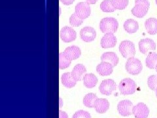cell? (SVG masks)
I'll list each match as a JSON object with an SVG mask.
<instances>
[{"instance_id": "cell-37", "label": "cell", "mask_w": 157, "mask_h": 118, "mask_svg": "<svg viewBox=\"0 0 157 118\" xmlns=\"http://www.w3.org/2000/svg\"><path fill=\"white\" fill-rule=\"evenodd\" d=\"M155 2H156V4L157 5V0H155Z\"/></svg>"}, {"instance_id": "cell-17", "label": "cell", "mask_w": 157, "mask_h": 118, "mask_svg": "<svg viewBox=\"0 0 157 118\" xmlns=\"http://www.w3.org/2000/svg\"><path fill=\"white\" fill-rule=\"evenodd\" d=\"M66 56L70 58L71 61L72 60H75V59L78 58L81 55V49L77 46H71L67 47L65 51H63Z\"/></svg>"}, {"instance_id": "cell-22", "label": "cell", "mask_w": 157, "mask_h": 118, "mask_svg": "<svg viewBox=\"0 0 157 118\" xmlns=\"http://www.w3.org/2000/svg\"><path fill=\"white\" fill-rule=\"evenodd\" d=\"M82 80L84 85L89 88L94 87L98 83V78L93 73H87L84 76Z\"/></svg>"}, {"instance_id": "cell-32", "label": "cell", "mask_w": 157, "mask_h": 118, "mask_svg": "<svg viewBox=\"0 0 157 118\" xmlns=\"http://www.w3.org/2000/svg\"><path fill=\"white\" fill-rule=\"evenodd\" d=\"M60 1L63 5H66V6H70V5L72 4L75 2V0H60Z\"/></svg>"}, {"instance_id": "cell-28", "label": "cell", "mask_w": 157, "mask_h": 118, "mask_svg": "<svg viewBox=\"0 0 157 118\" xmlns=\"http://www.w3.org/2000/svg\"><path fill=\"white\" fill-rule=\"evenodd\" d=\"M82 22L83 19L81 18L75 13L72 14L70 18V24L72 26H79L82 24Z\"/></svg>"}, {"instance_id": "cell-35", "label": "cell", "mask_w": 157, "mask_h": 118, "mask_svg": "<svg viewBox=\"0 0 157 118\" xmlns=\"http://www.w3.org/2000/svg\"><path fill=\"white\" fill-rule=\"evenodd\" d=\"M155 92H156V97H157V88H156V90H155Z\"/></svg>"}, {"instance_id": "cell-18", "label": "cell", "mask_w": 157, "mask_h": 118, "mask_svg": "<svg viewBox=\"0 0 157 118\" xmlns=\"http://www.w3.org/2000/svg\"><path fill=\"white\" fill-rule=\"evenodd\" d=\"M146 30L150 35H155L157 33V18H149L145 22Z\"/></svg>"}, {"instance_id": "cell-20", "label": "cell", "mask_w": 157, "mask_h": 118, "mask_svg": "<svg viewBox=\"0 0 157 118\" xmlns=\"http://www.w3.org/2000/svg\"><path fill=\"white\" fill-rule=\"evenodd\" d=\"M125 31L128 33H134L139 29V24L134 19H128L123 25Z\"/></svg>"}, {"instance_id": "cell-23", "label": "cell", "mask_w": 157, "mask_h": 118, "mask_svg": "<svg viewBox=\"0 0 157 118\" xmlns=\"http://www.w3.org/2000/svg\"><path fill=\"white\" fill-rule=\"evenodd\" d=\"M146 66L150 69H155L157 65V53L150 52L148 54L146 61Z\"/></svg>"}, {"instance_id": "cell-10", "label": "cell", "mask_w": 157, "mask_h": 118, "mask_svg": "<svg viewBox=\"0 0 157 118\" xmlns=\"http://www.w3.org/2000/svg\"><path fill=\"white\" fill-rule=\"evenodd\" d=\"M80 36L82 41L85 42H91L94 41L96 37V32L92 27H85L81 29Z\"/></svg>"}, {"instance_id": "cell-14", "label": "cell", "mask_w": 157, "mask_h": 118, "mask_svg": "<svg viewBox=\"0 0 157 118\" xmlns=\"http://www.w3.org/2000/svg\"><path fill=\"white\" fill-rule=\"evenodd\" d=\"M96 111L100 114H104L109 108V102L105 98H97L94 103Z\"/></svg>"}, {"instance_id": "cell-7", "label": "cell", "mask_w": 157, "mask_h": 118, "mask_svg": "<svg viewBox=\"0 0 157 118\" xmlns=\"http://www.w3.org/2000/svg\"><path fill=\"white\" fill-rule=\"evenodd\" d=\"M91 9L89 3L79 2L75 6V13L82 19H86L90 15Z\"/></svg>"}, {"instance_id": "cell-4", "label": "cell", "mask_w": 157, "mask_h": 118, "mask_svg": "<svg viewBox=\"0 0 157 118\" xmlns=\"http://www.w3.org/2000/svg\"><path fill=\"white\" fill-rule=\"evenodd\" d=\"M119 51L122 56L125 58L134 57L136 55L134 44L128 40L122 41L119 45Z\"/></svg>"}, {"instance_id": "cell-3", "label": "cell", "mask_w": 157, "mask_h": 118, "mask_svg": "<svg viewBox=\"0 0 157 118\" xmlns=\"http://www.w3.org/2000/svg\"><path fill=\"white\" fill-rule=\"evenodd\" d=\"M126 70L131 75H138L142 71L143 66L141 61L136 58L132 57L128 59L126 63Z\"/></svg>"}, {"instance_id": "cell-36", "label": "cell", "mask_w": 157, "mask_h": 118, "mask_svg": "<svg viewBox=\"0 0 157 118\" xmlns=\"http://www.w3.org/2000/svg\"><path fill=\"white\" fill-rule=\"evenodd\" d=\"M155 70H156V72H157V65H156V67H155Z\"/></svg>"}, {"instance_id": "cell-11", "label": "cell", "mask_w": 157, "mask_h": 118, "mask_svg": "<svg viewBox=\"0 0 157 118\" xmlns=\"http://www.w3.org/2000/svg\"><path fill=\"white\" fill-rule=\"evenodd\" d=\"M139 49L142 54H145L149 50H155L156 43L150 38L142 39L139 42Z\"/></svg>"}, {"instance_id": "cell-8", "label": "cell", "mask_w": 157, "mask_h": 118, "mask_svg": "<svg viewBox=\"0 0 157 118\" xmlns=\"http://www.w3.org/2000/svg\"><path fill=\"white\" fill-rule=\"evenodd\" d=\"M60 37L65 43H70L76 39L77 33L72 28L64 26L61 29L60 32Z\"/></svg>"}, {"instance_id": "cell-26", "label": "cell", "mask_w": 157, "mask_h": 118, "mask_svg": "<svg viewBox=\"0 0 157 118\" xmlns=\"http://www.w3.org/2000/svg\"><path fill=\"white\" fill-rule=\"evenodd\" d=\"M100 9L103 12L112 13L115 11V9L113 6L111 0H104L100 4Z\"/></svg>"}, {"instance_id": "cell-29", "label": "cell", "mask_w": 157, "mask_h": 118, "mask_svg": "<svg viewBox=\"0 0 157 118\" xmlns=\"http://www.w3.org/2000/svg\"><path fill=\"white\" fill-rule=\"evenodd\" d=\"M147 83H148V86L151 90L155 91L157 88V76L152 75L149 76Z\"/></svg>"}, {"instance_id": "cell-27", "label": "cell", "mask_w": 157, "mask_h": 118, "mask_svg": "<svg viewBox=\"0 0 157 118\" xmlns=\"http://www.w3.org/2000/svg\"><path fill=\"white\" fill-rule=\"evenodd\" d=\"M113 6L115 9L123 10L128 5V0H111Z\"/></svg>"}, {"instance_id": "cell-19", "label": "cell", "mask_w": 157, "mask_h": 118, "mask_svg": "<svg viewBox=\"0 0 157 118\" xmlns=\"http://www.w3.org/2000/svg\"><path fill=\"white\" fill-rule=\"evenodd\" d=\"M149 8L141 4H135V6L132 9V13L137 18H143L145 17Z\"/></svg>"}, {"instance_id": "cell-15", "label": "cell", "mask_w": 157, "mask_h": 118, "mask_svg": "<svg viewBox=\"0 0 157 118\" xmlns=\"http://www.w3.org/2000/svg\"><path fill=\"white\" fill-rule=\"evenodd\" d=\"M101 62L110 63L113 66H116L119 63V59L118 56L113 52H106L101 57Z\"/></svg>"}, {"instance_id": "cell-1", "label": "cell", "mask_w": 157, "mask_h": 118, "mask_svg": "<svg viewBox=\"0 0 157 118\" xmlns=\"http://www.w3.org/2000/svg\"><path fill=\"white\" fill-rule=\"evenodd\" d=\"M119 22L117 20L113 17H105L102 18L100 22V30L103 33H113L117 31Z\"/></svg>"}, {"instance_id": "cell-2", "label": "cell", "mask_w": 157, "mask_h": 118, "mask_svg": "<svg viewBox=\"0 0 157 118\" xmlns=\"http://www.w3.org/2000/svg\"><path fill=\"white\" fill-rule=\"evenodd\" d=\"M119 88L121 94L123 95L134 94L136 91V83L130 78H125L120 82Z\"/></svg>"}, {"instance_id": "cell-6", "label": "cell", "mask_w": 157, "mask_h": 118, "mask_svg": "<svg viewBox=\"0 0 157 118\" xmlns=\"http://www.w3.org/2000/svg\"><path fill=\"white\" fill-rule=\"evenodd\" d=\"M99 90L103 95L109 96L116 90V83L114 80L108 79L103 81L99 87Z\"/></svg>"}, {"instance_id": "cell-34", "label": "cell", "mask_w": 157, "mask_h": 118, "mask_svg": "<svg viewBox=\"0 0 157 118\" xmlns=\"http://www.w3.org/2000/svg\"><path fill=\"white\" fill-rule=\"evenodd\" d=\"M86 2L89 4H95L98 0H86Z\"/></svg>"}, {"instance_id": "cell-16", "label": "cell", "mask_w": 157, "mask_h": 118, "mask_svg": "<svg viewBox=\"0 0 157 118\" xmlns=\"http://www.w3.org/2000/svg\"><path fill=\"white\" fill-rule=\"evenodd\" d=\"M86 72L85 66L81 64H78L74 68H73L72 72H71V76L75 80L81 81L83 79V75Z\"/></svg>"}, {"instance_id": "cell-24", "label": "cell", "mask_w": 157, "mask_h": 118, "mask_svg": "<svg viewBox=\"0 0 157 118\" xmlns=\"http://www.w3.org/2000/svg\"><path fill=\"white\" fill-rule=\"evenodd\" d=\"M97 98L94 93H88L83 98V104L88 108H94V103Z\"/></svg>"}, {"instance_id": "cell-12", "label": "cell", "mask_w": 157, "mask_h": 118, "mask_svg": "<svg viewBox=\"0 0 157 118\" xmlns=\"http://www.w3.org/2000/svg\"><path fill=\"white\" fill-rule=\"evenodd\" d=\"M117 42V39L113 33H106L101 39V47L104 49L114 47Z\"/></svg>"}, {"instance_id": "cell-33", "label": "cell", "mask_w": 157, "mask_h": 118, "mask_svg": "<svg viewBox=\"0 0 157 118\" xmlns=\"http://www.w3.org/2000/svg\"><path fill=\"white\" fill-rule=\"evenodd\" d=\"M59 118H68V116L65 112L60 110L59 111Z\"/></svg>"}, {"instance_id": "cell-31", "label": "cell", "mask_w": 157, "mask_h": 118, "mask_svg": "<svg viewBox=\"0 0 157 118\" xmlns=\"http://www.w3.org/2000/svg\"><path fill=\"white\" fill-rule=\"evenodd\" d=\"M135 4L143 5V6H145L148 8L150 7V3L149 0H135Z\"/></svg>"}, {"instance_id": "cell-25", "label": "cell", "mask_w": 157, "mask_h": 118, "mask_svg": "<svg viewBox=\"0 0 157 118\" xmlns=\"http://www.w3.org/2000/svg\"><path fill=\"white\" fill-rule=\"evenodd\" d=\"M71 61L68 58L64 53H60L59 54V68L62 70L66 69L70 66Z\"/></svg>"}, {"instance_id": "cell-21", "label": "cell", "mask_w": 157, "mask_h": 118, "mask_svg": "<svg viewBox=\"0 0 157 118\" xmlns=\"http://www.w3.org/2000/svg\"><path fill=\"white\" fill-rule=\"evenodd\" d=\"M61 80L63 85H64L67 88H72L75 87L77 83V81L73 79L70 72L63 73L61 77Z\"/></svg>"}, {"instance_id": "cell-30", "label": "cell", "mask_w": 157, "mask_h": 118, "mask_svg": "<svg viewBox=\"0 0 157 118\" xmlns=\"http://www.w3.org/2000/svg\"><path fill=\"white\" fill-rule=\"evenodd\" d=\"M72 118H91V116L86 111L78 110L73 115Z\"/></svg>"}, {"instance_id": "cell-5", "label": "cell", "mask_w": 157, "mask_h": 118, "mask_svg": "<svg viewBox=\"0 0 157 118\" xmlns=\"http://www.w3.org/2000/svg\"><path fill=\"white\" fill-rule=\"evenodd\" d=\"M133 104L129 100H124L119 102L117 105V110L122 116L127 117L132 115L133 110Z\"/></svg>"}, {"instance_id": "cell-9", "label": "cell", "mask_w": 157, "mask_h": 118, "mask_svg": "<svg viewBox=\"0 0 157 118\" xmlns=\"http://www.w3.org/2000/svg\"><path fill=\"white\" fill-rule=\"evenodd\" d=\"M132 113L136 118H147L149 114V110L144 103L140 102L133 107Z\"/></svg>"}, {"instance_id": "cell-13", "label": "cell", "mask_w": 157, "mask_h": 118, "mask_svg": "<svg viewBox=\"0 0 157 118\" xmlns=\"http://www.w3.org/2000/svg\"><path fill=\"white\" fill-rule=\"evenodd\" d=\"M113 67L114 66L111 65L110 63L102 62L97 66L96 71L102 76H109L112 73L113 70Z\"/></svg>"}]
</instances>
